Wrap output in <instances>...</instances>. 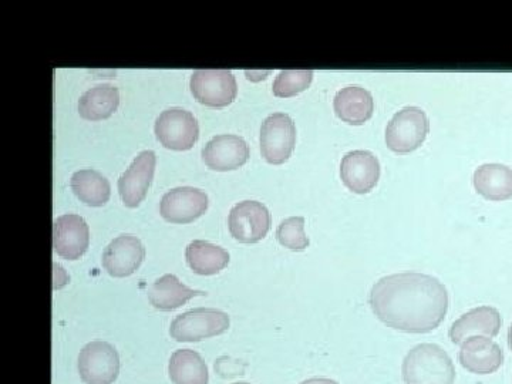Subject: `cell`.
Masks as SVG:
<instances>
[{"label":"cell","instance_id":"7402d4cb","mask_svg":"<svg viewBox=\"0 0 512 384\" xmlns=\"http://www.w3.org/2000/svg\"><path fill=\"white\" fill-rule=\"evenodd\" d=\"M119 104V89L111 84H100L80 96L79 113L84 120H106L116 113Z\"/></svg>","mask_w":512,"mask_h":384},{"label":"cell","instance_id":"5bb4252c","mask_svg":"<svg viewBox=\"0 0 512 384\" xmlns=\"http://www.w3.org/2000/svg\"><path fill=\"white\" fill-rule=\"evenodd\" d=\"M458 362L474 375H493L504 365V350L487 336H473L461 343Z\"/></svg>","mask_w":512,"mask_h":384},{"label":"cell","instance_id":"9c48e42d","mask_svg":"<svg viewBox=\"0 0 512 384\" xmlns=\"http://www.w3.org/2000/svg\"><path fill=\"white\" fill-rule=\"evenodd\" d=\"M228 227L232 237L241 244H256L268 235L271 214L262 202H238L229 211Z\"/></svg>","mask_w":512,"mask_h":384},{"label":"cell","instance_id":"5b68a950","mask_svg":"<svg viewBox=\"0 0 512 384\" xmlns=\"http://www.w3.org/2000/svg\"><path fill=\"white\" fill-rule=\"evenodd\" d=\"M154 133L161 146L168 150L188 151L200 137V126L190 111L173 107L158 116Z\"/></svg>","mask_w":512,"mask_h":384},{"label":"cell","instance_id":"603a6c76","mask_svg":"<svg viewBox=\"0 0 512 384\" xmlns=\"http://www.w3.org/2000/svg\"><path fill=\"white\" fill-rule=\"evenodd\" d=\"M70 187L74 195L90 207H103L110 200L109 180L92 168L76 171L70 180Z\"/></svg>","mask_w":512,"mask_h":384},{"label":"cell","instance_id":"d4e9b609","mask_svg":"<svg viewBox=\"0 0 512 384\" xmlns=\"http://www.w3.org/2000/svg\"><path fill=\"white\" fill-rule=\"evenodd\" d=\"M312 80V70H284L276 76L272 90L276 97L288 99L305 92L311 86Z\"/></svg>","mask_w":512,"mask_h":384},{"label":"cell","instance_id":"ac0fdd59","mask_svg":"<svg viewBox=\"0 0 512 384\" xmlns=\"http://www.w3.org/2000/svg\"><path fill=\"white\" fill-rule=\"evenodd\" d=\"M333 109L336 116L345 123L362 126L372 119L375 101L372 94L363 87L348 86L336 93Z\"/></svg>","mask_w":512,"mask_h":384},{"label":"cell","instance_id":"44dd1931","mask_svg":"<svg viewBox=\"0 0 512 384\" xmlns=\"http://www.w3.org/2000/svg\"><path fill=\"white\" fill-rule=\"evenodd\" d=\"M185 259L192 272L202 276L220 274L229 264V254L224 248L201 239L188 244Z\"/></svg>","mask_w":512,"mask_h":384},{"label":"cell","instance_id":"52a82bcc","mask_svg":"<svg viewBox=\"0 0 512 384\" xmlns=\"http://www.w3.org/2000/svg\"><path fill=\"white\" fill-rule=\"evenodd\" d=\"M295 144L296 127L288 114L274 113L266 117L261 127V153L269 164L286 163Z\"/></svg>","mask_w":512,"mask_h":384},{"label":"cell","instance_id":"8992f818","mask_svg":"<svg viewBox=\"0 0 512 384\" xmlns=\"http://www.w3.org/2000/svg\"><path fill=\"white\" fill-rule=\"evenodd\" d=\"M190 89L202 106L222 109L237 99L238 86L229 70H197L192 73Z\"/></svg>","mask_w":512,"mask_h":384},{"label":"cell","instance_id":"f1b7e54d","mask_svg":"<svg viewBox=\"0 0 512 384\" xmlns=\"http://www.w3.org/2000/svg\"><path fill=\"white\" fill-rule=\"evenodd\" d=\"M508 346H510L512 352V323L510 326V330H508Z\"/></svg>","mask_w":512,"mask_h":384},{"label":"cell","instance_id":"6da1fadb","mask_svg":"<svg viewBox=\"0 0 512 384\" xmlns=\"http://www.w3.org/2000/svg\"><path fill=\"white\" fill-rule=\"evenodd\" d=\"M369 303L387 328L424 335L439 328L446 318L448 293L434 276L404 272L379 279Z\"/></svg>","mask_w":512,"mask_h":384},{"label":"cell","instance_id":"3957f363","mask_svg":"<svg viewBox=\"0 0 512 384\" xmlns=\"http://www.w3.org/2000/svg\"><path fill=\"white\" fill-rule=\"evenodd\" d=\"M427 114L419 107H404L387 124L386 144L397 154L412 153L424 143L429 134Z\"/></svg>","mask_w":512,"mask_h":384},{"label":"cell","instance_id":"f546056e","mask_svg":"<svg viewBox=\"0 0 512 384\" xmlns=\"http://www.w3.org/2000/svg\"><path fill=\"white\" fill-rule=\"evenodd\" d=\"M234 384H249V383H234Z\"/></svg>","mask_w":512,"mask_h":384},{"label":"cell","instance_id":"7c38bea8","mask_svg":"<svg viewBox=\"0 0 512 384\" xmlns=\"http://www.w3.org/2000/svg\"><path fill=\"white\" fill-rule=\"evenodd\" d=\"M146 258V249L140 239L134 235L124 234L107 245L104 249L101 265L113 278H127L140 268Z\"/></svg>","mask_w":512,"mask_h":384},{"label":"cell","instance_id":"8fae6325","mask_svg":"<svg viewBox=\"0 0 512 384\" xmlns=\"http://www.w3.org/2000/svg\"><path fill=\"white\" fill-rule=\"evenodd\" d=\"M156 153L151 150L141 151L130 167L119 178L121 201L128 208H137L146 198L148 188L156 171Z\"/></svg>","mask_w":512,"mask_h":384},{"label":"cell","instance_id":"30bf717a","mask_svg":"<svg viewBox=\"0 0 512 384\" xmlns=\"http://www.w3.org/2000/svg\"><path fill=\"white\" fill-rule=\"evenodd\" d=\"M208 210V197L194 187H178L165 192L160 202V214L171 224H191Z\"/></svg>","mask_w":512,"mask_h":384},{"label":"cell","instance_id":"2e32d148","mask_svg":"<svg viewBox=\"0 0 512 384\" xmlns=\"http://www.w3.org/2000/svg\"><path fill=\"white\" fill-rule=\"evenodd\" d=\"M249 158L247 141L234 134L212 137L202 148V160L210 170L232 171L242 167Z\"/></svg>","mask_w":512,"mask_h":384},{"label":"cell","instance_id":"484cf974","mask_svg":"<svg viewBox=\"0 0 512 384\" xmlns=\"http://www.w3.org/2000/svg\"><path fill=\"white\" fill-rule=\"evenodd\" d=\"M276 239L282 247L291 251H305L309 247V238L305 234V218H286L276 229Z\"/></svg>","mask_w":512,"mask_h":384},{"label":"cell","instance_id":"ffe728a7","mask_svg":"<svg viewBox=\"0 0 512 384\" xmlns=\"http://www.w3.org/2000/svg\"><path fill=\"white\" fill-rule=\"evenodd\" d=\"M474 187L485 200H510L512 198V170L504 164L480 165L474 173Z\"/></svg>","mask_w":512,"mask_h":384},{"label":"cell","instance_id":"4316f807","mask_svg":"<svg viewBox=\"0 0 512 384\" xmlns=\"http://www.w3.org/2000/svg\"><path fill=\"white\" fill-rule=\"evenodd\" d=\"M53 269H55V284H53V289L57 291V289H62L64 285L69 284V276H67L66 271L60 265H53Z\"/></svg>","mask_w":512,"mask_h":384},{"label":"cell","instance_id":"cb8c5ba5","mask_svg":"<svg viewBox=\"0 0 512 384\" xmlns=\"http://www.w3.org/2000/svg\"><path fill=\"white\" fill-rule=\"evenodd\" d=\"M168 373L173 384H208V367L194 350H175L168 363Z\"/></svg>","mask_w":512,"mask_h":384},{"label":"cell","instance_id":"83f0119b","mask_svg":"<svg viewBox=\"0 0 512 384\" xmlns=\"http://www.w3.org/2000/svg\"><path fill=\"white\" fill-rule=\"evenodd\" d=\"M301 384H339L332 379H325V377H313V379L305 380Z\"/></svg>","mask_w":512,"mask_h":384},{"label":"cell","instance_id":"9a60e30c","mask_svg":"<svg viewBox=\"0 0 512 384\" xmlns=\"http://www.w3.org/2000/svg\"><path fill=\"white\" fill-rule=\"evenodd\" d=\"M340 177L350 191L367 194L379 183V160L370 151H350L340 163Z\"/></svg>","mask_w":512,"mask_h":384},{"label":"cell","instance_id":"d6986e66","mask_svg":"<svg viewBox=\"0 0 512 384\" xmlns=\"http://www.w3.org/2000/svg\"><path fill=\"white\" fill-rule=\"evenodd\" d=\"M207 293L195 291L181 284L180 279L173 274H167L158 278L153 285L148 288V301L158 311L170 312L181 308L190 299L195 296H204Z\"/></svg>","mask_w":512,"mask_h":384},{"label":"cell","instance_id":"277c9868","mask_svg":"<svg viewBox=\"0 0 512 384\" xmlns=\"http://www.w3.org/2000/svg\"><path fill=\"white\" fill-rule=\"evenodd\" d=\"M229 329L227 313L212 308H197L181 313L171 322L170 335L175 342H201L222 335Z\"/></svg>","mask_w":512,"mask_h":384},{"label":"cell","instance_id":"4fadbf2b","mask_svg":"<svg viewBox=\"0 0 512 384\" xmlns=\"http://www.w3.org/2000/svg\"><path fill=\"white\" fill-rule=\"evenodd\" d=\"M90 244V229L79 215L66 214L53 225V248L60 258L77 261L86 254Z\"/></svg>","mask_w":512,"mask_h":384},{"label":"cell","instance_id":"e0dca14e","mask_svg":"<svg viewBox=\"0 0 512 384\" xmlns=\"http://www.w3.org/2000/svg\"><path fill=\"white\" fill-rule=\"evenodd\" d=\"M503 326L500 312L491 306H480L464 313L461 318L451 325L450 339L454 345H461L464 340L473 336H487L495 338Z\"/></svg>","mask_w":512,"mask_h":384},{"label":"cell","instance_id":"ba28073f","mask_svg":"<svg viewBox=\"0 0 512 384\" xmlns=\"http://www.w3.org/2000/svg\"><path fill=\"white\" fill-rule=\"evenodd\" d=\"M79 373L86 384H113L120 373V357L107 342H90L79 355Z\"/></svg>","mask_w":512,"mask_h":384},{"label":"cell","instance_id":"7a4b0ae2","mask_svg":"<svg viewBox=\"0 0 512 384\" xmlns=\"http://www.w3.org/2000/svg\"><path fill=\"white\" fill-rule=\"evenodd\" d=\"M406 384H454L456 367L448 353L434 343H423L410 350L403 360Z\"/></svg>","mask_w":512,"mask_h":384}]
</instances>
